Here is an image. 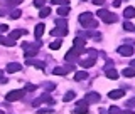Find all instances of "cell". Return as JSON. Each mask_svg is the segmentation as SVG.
Returning a JSON list of instances; mask_svg holds the SVG:
<instances>
[{"mask_svg": "<svg viewBox=\"0 0 135 114\" xmlns=\"http://www.w3.org/2000/svg\"><path fill=\"white\" fill-rule=\"evenodd\" d=\"M120 114H135V111H128L127 109V111H120Z\"/></svg>", "mask_w": 135, "mask_h": 114, "instance_id": "42", "label": "cell"}, {"mask_svg": "<svg viewBox=\"0 0 135 114\" xmlns=\"http://www.w3.org/2000/svg\"><path fill=\"white\" fill-rule=\"evenodd\" d=\"M74 67L73 66H66V67H56V69L52 70V74L54 75H66L68 72H71Z\"/></svg>", "mask_w": 135, "mask_h": 114, "instance_id": "8", "label": "cell"}, {"mask_svg": "<svg viewBox=\"0 0 135 114\" xmlns=\"http://www.w3.org/2000/svg\"><path fill=\"white\" fill-rule=\"evenodd\" d=\"M122 5V0H115V2H113V7H120Z\"/></svg>", "mask_w": 135, "mask_h": 114, "instance_id": "41", "label": "cell"}, {"mask_svg": "<svg viewBox=\"0 0 135 114\" xmlns=\"http://www.w3.org/2000/svg\"><path fill=\"white\" fill-rule=\"evenodd\" d=\"M20 15H22V12H20L19 8H14V10H12V14H10V19H19Z\"/></svg>", "mask_w": 135, "mask_h": 114, "instance_id": "29", "label": "cell"}, {"mask_svg": "<svg viewBox=\"0 0 135 114\" xmlns=\"http://www.w3.org/2000/svg\"><path fill=\"white\" fill-rule=\"evenodd\" d=\"M96 14H98V17H101V19H103L105 24H113V22H117V15L112 14V12H108V10H103V8H101V10H98Z\"/></svg>", "mask_w": 135, "mask_h": 114, "instance_id": "2", "label": "cell"}, {"mask_svg": "<svg viewBox=\"0 0 135 114\" xmlns=\"http://www.w3.org/2000/svg\"><path fill=\"white\" fill-rule=\"evenodd\" d=\"M49 112H52L51 109H37V114H49Z\"/></svg>", "mask_w": 135, "mask_h": 114, "instance_id": "34", "label": "cell"}, {"mask_svg": "<svg viewBox=\"0 0 135 114\" xmlns=\"http://www.w3.org/2000/svg\"><path fill=\"white\" fill-rule=\"evenodd\" d=\"M25 30H14V32H10V39H19V37H22L25 35Z\"/></svg>", "mask_w": 135, "mask_h": 114, "instance_id": "25", "label": "cell"}, {"mask_svg": "<svg viewBox=\"0 0 135 114\" xmlns=\"http://www.w3.org/2000/svg\"><path fill=\"white\" fill-rule=\"evenodd\" d=\"M81 2H86V0H81Z\"/></svg>", "mask_w": 135, "mask_h": 114, "instance_id": "45", "label": "cell"}, {"mask_svg": "<svg viewBox=\"0 0 135 114\" xmlns=\"http://www.w3.org/2000/svg\"><path fill=\"white\" fill-rule=\"evenodd\" d=\"M123 29H125V30H128V32H132V30H135V25L132 22H125L123 24Z\"/></svg>", "mask_w": 135, "mask_h": 114, "instance_id": "30", "label": "cell"}, {"mask_svg": "<svg viewBox=\"0 0 135 114\" xmlns=\"http://www.w3.org/2000/svg\"><path fill=\"white\" fill-rule=\"evenodd\" d=\"M78 20H79V24H81L84 29H88V24L93 20V14L91 12H84V14H81L78 17Z\"/></svg>", "mask_w": 135, "mask_h": 114, "instance_id": "4", "label": "cell"}, {"mask_svg": "<svg viewBox=\"0 0 135 114\" xmlns=\"http://www.w3.org/2000/svg\"><path fill=\"white\" fill-rule=\"evenodd\" d=\"M34 5L36 7H44V0H34Z\"/></svg>", "mask_w": 135, "mask_h": 114, "instance_id": "35", "label": "cell"}, {"mask_svg": "<svg viewBox=\"0 0 135 114\" xmlns=\"http://www.w3.org/2000/svg\"><path fill=\"white\" fill-rule=\"evenodd\" d=\"M123 96H125V92L122 91V89H113V91L108 92V97L110 99H120V97H123Z\"/></svg>", "mask_w": 135, "mask_h": 114, "instance_id": "13", "label": "cell"}, {"mask_svg": "<svg viewBox=\"0 0 135 114\" xmlns=\"http://www.w3.org/2000/svg\"><path fill=\"white\" fill-rule=\"evenodd\" d=\"M0 44L7 45V47H14L15 45V39H10V37H2L0 35Z\"/></svg>", "mask_w": 135, "mask_h": 114, "instance_id": "15", "label": "cell"}, {"mask_svg": "<svg viewBox=\"0 0 135 114\" xmlns=\"http://www.w3.org/2000/svg\"><path fill=\"white\" fill-rule=\"evenodd\" d=\"M56 25H57V27H68V22H66L64 19H59L57 22H56Z\"/></svg>", "mask_w": 135, "mask_h": 114, "instance_id": "32", "label": "cell"}, {"mask_svg": "<svg viewBox=\"0 0 135 114\" xmlns=\"http://www.w3.org/2000/svg\"><path fill=\"white\" fill-rule=\"evenodd\" d=\"M122 74H123L125 77H135V67H127V69H123Z\"/></svg>", "mask_w": 135, "mask_h": 114, "instance_id": "23", "label": "cell"}, {"mask_svg": "<svg viewBox=\"0 0 135 114\" xmlns=\"http://www.w3.org/2000/svg\"><path fill=\"white\" fill-rule=\"evenodd\" d=\"M74 97H76V92L69 91V92H66V94H64V97H62V101H64V102H69V101H73Z\"/></svg>", "mask_w": 135, "mask_h": 114, "instance_id": "24", "label": "cell"}, {"mask_svg": "<svg viewBox=\"0 0 135 114\" xmlns=\"http://www.w3.org/2000/svg\"><path fill=\"white\" fill-rule=\"evenodd\" d=\"M133 104H135V99H130L128 102H127V106H133Z\"/></svg>", "mask_w": 135, "mask_h": 114, "instance_id": "43", "label": "cell"}, {"mask_svg": "<svg viewBox=\"0 0 135 114\" xmlns=\"http://www.w3.org/2000/svg\"><path fill=\"white\" fill-rule=\"evenodd\" d=\"M123 15H125V19H133V17H135V8L133 7H127L125 12H123Z\"/></svg>", "mask_w": 135, "mask_h": 114, "instance_id": "21", "label": "cell"}, {"mask_svg": "<svg viewBox=\"0 0 135 114\" xmlns=\"http://www.w3.org/2000/svg\"><path fill=\"white\" fill-rule=\"evenodd\" d=\"M74 112H78V114H86L88 112V102L86 101H79L78 104H76V109H74Z\"/></svg>", "mask_w": 135, "mask_h": 114, "instance_id": "9", "label": "cell"}, {"mask_svg": "<svg viewBox=\"0 0 135 114\" xmlns=\"http://www.w3.org/2000/svg\"><path fill=\"white\" fill-rule=\"evenodd\" d=\"M107 77L112 79V81H115V79H118V72L115 69H108V67H107Z\"/></svg>", "mask_w": 135, "mask_h": 114, "instance_id": "22", "label": "cell"}, {"mask_svg": "<svg viewBox=\"0 0 135 114\" xmlns=\"http://www.w3.org/2000/svg\"><path fill=\"white\" fill-rule=\"evenodd\" d=\"M39 45H41V40H37L36 44H27V42H24L22 47L25 49V52H24L25 59H29V57H34V56H36V54H37V49H39Z\"/></svg>", "mask_w": 135, "mask_h": 114, "instance_id": "1", "label": "cell"}, {"mask_svg": "<svg viewBox=\"0 0 135 114\" xmlns=\"http://www.w3.org/2000/svg\"><path fill=\"white\" fill-rule=\"evenodd\" d=\"M79 54H81V50L76 49V47H73V49H71L69 52H68L66 56H64V59H66L68 62H73V61H76V59L79 57Z\"/></svg>", "mask_w": 135, "mask_h": 114, "instance_id": "5", "label": "cell"}, {"mask_svg": "<svg viewBox=\"0 0 135 114\" xmlns=\"http://www.w3.org/2000/svg\"><path fill=\"white\" fill-rule=\"evenodd\" d=\"M7 30H8V25H5V24H2V25H0V34H2V32L5 34Z\"/></svg>", "mask_w": 135, "mask_h": 114, "instance_id": "37", "label": "cell"}, {"mask_svg": "<svg viewBox=\"0 0 135 114\" xmlns=\"http://www.w3.org/2000/svg\"><path fill=\"white\" fill-rule=\"evenodd\" d=\"M20 69H22V66H20L19 62H10V64L7 66V72H8V74H14V72H19Z\"/></svg>", "mask_w": 135, "mask_h": 114, "instance_id": "12", "label": "cell"}, {"mask_svg": "<svg viewBox=\"0 0 135 114\" xmlns=\"http://www.w3.org/2000/svg\"><path fill=\"white\" fill-rule=\"evenodd\" d=\"M24 96H25V89H17V91H10V92H7L5 99L8 101V102H12V101H19V99H22Z\"/></svg>", "mask_w": 135, "mask_h": 114, "instance_id": "3", "label": "cell"}, {"mask_svg": "<svg viewBox=\"0 0 135 114\" xmlns=\"http://www.w3.org/2000/svg\"><path fill=\"white\" fill-rule=\"evenodd\" d=\"M22 0H7V5H19Z\"/></svg>", "mask_w": 135, "mask_h": 114, "instance_id": "33", "label": "cell"}, {"mask_svg": "<svg viewBox=\"0 0 135 114\" xmlns=\"http://www.w3.org/2000/svg\"><path fill=\"white\" fill-rule=\"evenodd\" d=\"M36 89H37V87L32 86V84H27V86H25V92H27V91H36Z\"/></svg>", "mask_w": 135, "mask_h": 114, "instance_id": "36", "label": "cell"}, {"mask_svg": "<svg viewBox=\"0 0 135 114\" xmlns=\"http://www.w3.org/2000/svg\"><path fill=\"white\" fill-rule=\"evenodd\" d=\"M95 62H96V59L95 57H90V59H86V61H81V66L84 67V69H88V67L95 66Z\"/></svg>", "mask_w": 135, "mask_h": 114, "instance_id": "20", "label": "cell"}, {"mask_svg": "<svg viewBox=\"0 0 135 114\" xmlns=\"http://www.w3.org/2000/svg\"><path fill=\"white\" fill-rule=\"evenodd\" d=\"M130 66H132V67H135V59H133L132 62H130Z\"/></svg>", "mask_w": 135, "mask_h": 114, "instance_id": "44", "label": "cell"}, {"mask_svg": "<svg viewBox=\"0 0 135 114\" xmlns=\"http://www.w3.org/2000/svg\"><path fill=\"white\" fill-rule=\"evenodd\" d=\"M108 112L110 114H120V107H117V106H112L108 109Z\"/></svg>", "mask_w": 135, "mask_h": 114, "instance_id": "31", "label": "cell"}, {"mask_svg": "<svg viewBox=\"0 0 135 114\" xmlns=\"http://www.w3.org/2000/svg\"><path fill=\"white\" fill-rule=\"evenodd\" d=\"M73 44H74V47H76V49H79V50L83 52V50H84V44H86V40L81 39V37H76Z\"/></svg>", "mask_w": 135, "mask_h": 114, "instance_id": "17", "label": "cell"}, {"mask_svg": "<svg viewBox=\"0 0 135 114\" xmlns=\"http://www.w3.org/2000/svg\"><path fill=\"white\" fill-rule=\"evenodd\" d=\"M84 101H86L88 104H90V102H98V101H100V94H98V92H88V94L84 96Z\"/></svg>", "mask_w": 135, "mask_h": 114, "instance_id": "10", "label": "cell"}, {"mask_svg": "<svg viewBox=\"0 0 135 114\" xmlns=\"http://www.w3.org/2000/svg\"><path fill=\"white\" fill-rule=\"evenodd\" d=\"M51 3L52 5H69L68 0H51Z\"/></svg>", "mask_w": 135, "mask_h": 114, "instance_id": "28", "label": "cell"}, {"mask_svg": "<svg viewBox=\"0 0 135 114\" xmlns=\"http://www.w3.org/2000/svg\"><path fill=\"white\" fill-rule=\"evenodd\" d=\"M42 102H47V104H54V101L51 99V96H49V92H46V94H42L39 99H36L34 101V106H39V104H42Z\"/></svg>", "mask_w": 135, "mask_h": 114, "instance_id": "6", "label": "cell"}, {"mask_svg": "<svg viewBox=\"0 0 135 114\" xmlns=\"http://www.w3.org/2000/svg\"><path fill=\"white\" fill-rule=\"evenodd\" d=\"M0 82H3V84H5V82H7V79H5V77H3V72H2V70H0Z\"/></svg>", "mask_w": 135, "mask_h": 114, "instance_id": "40", "label": "cell"}, {"mask_svg": "<svg viewBox=\"0 0 135 114\" xmlns=\"http://www.w3.org/2000/svg\"><path fill=\"white\" fill-rule=\"evenodd\" d=\"M93 3H95V5H103L105 3V0H91Z\"/></svg>", "mask_w": 135, "mask_h": 114, "instance_id": "39", "label": "cell"}, {"mask_svg": "<svg viewBox=\"0 0 135 114\" xmlns=\"http://www.w3.org/2000/svg\"><path fill=\"white\" fill-rule=\"evenodd\" d=\"M88 54H90V57H95V59H96V56H98L95 49H90V50H88Z\"/></svg>", "mask_w": 135, "mask_h": 114, "instance_id": "38", "label": "cell"}, {"mask_svg": "<svg viewBox=\"0 0 135 114\" xmlns=\"http://www.w3.org/2000/svg\"><path fill=\"white\" fill-rule=\"evenodd\" d=\"M84 79H88V72L86 70H79V72H76L74 74V81H84Z\"/></svg>", "mask_w": 135, "mask_h": 114, "instance_id": "18", "label": "cell"}, {"mask_svg": "<svg viewBox=\"0 0 135 114\" xmlns=\"http://www.w3.org/2000/svg\"><path fill=\"white\" fill-rule=\"evenodd\" d=\"M61 44H62L61 40H54V42H51V44H49V49H52V50H57L59 47H61Z\"/></svg>", "mask_w": 135, "mask_h": 114, "instance_id": "27", "label": "cell"}, {"mask_svg": "<svg viewBox=\"0 0 135 114\" xmlns=\"http://www.w3.org/2000/svg\"><path fill=\"white\" fill-rule=\"evenodd\" d=\"M68 14H69V5H61L57 8V15L59 17H66Z\"/></svg>", "mask_w": 135, "mask_h": 114, "instance_id": "19", "label": "cell"}, {"mask_svg": "<svg viewBox=\"0 0 135 114\" xmlns=\"http://www.w3.org/2000/svg\"><path fill=\"white\" fill-rule=\"evenodd\" d=\"M118 54L123 57H130L133 54V47L132 45H122V47H118Z\"/></svg>", "mask_w": 135, "mask_h": 114, "instance_id": "7", "label": "cell"}, {"mask_svg": "<svg viewBox=\"0 0 135 114\" xmlns=\"http://www.w3.org/2000/svg\"><path fill=\"white\" fill-rule=\"evenodd\" d=\"M44 30H46V29H44V24H37L36 25V30H34V37L39 40L41 37H42V34H44Z\"/></svg>", "mask_w": 135, "mask_h": 114, "instance_id": "16", "label": "cell"}, {"mask_svg": "<svg viewBox=\"0 0 135 114\" xmlns=\"http://www.w3.org/2000/svg\"><path fill=\"white\" fill-rule=\"evenodd\" d=\"M49 14H51V8L49 7H42L41 12H39V17H41V19H44V17H47Z\"/></svg>", "mask_w": 135, "mask_h": 114, "instance_id": "26", "label": "cell"}, {"mask_svg": "<svg viewBox=\"0 0 135 114\" xmlns=\"http://www.w3.org/2000/svg\"><path fill=\"white\" fill-rule=\"evenodd\" d=\"M68 34V27H56V29H52V32H51V35H54V37H64Z\"/></svg>", "mask_w": 135, "mask_h": 114, "instance_id": "11", "label": "cell"}, {"mask_svg": "<svg viewBox=\"0 0 135 114\" xmlns=\"http://www.w3.org/2000/svg\"><path fill=\"white\" fill-rule=\"evenodd\" d=\"M25 64H27V66H34V67H37V69H41V70L46 67L44 62H41V61H34V59H31V57L25 61Z\"/></svg>", "mask_w": 135, "mask_h": 114, "instance_id": "14", "label": "cell"}]
</instances>
